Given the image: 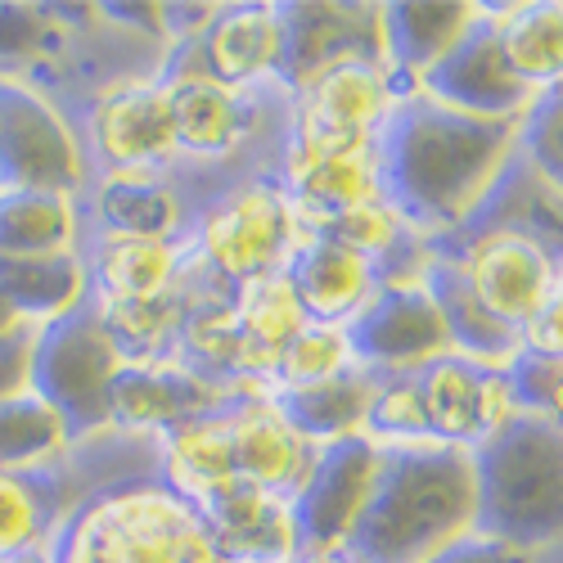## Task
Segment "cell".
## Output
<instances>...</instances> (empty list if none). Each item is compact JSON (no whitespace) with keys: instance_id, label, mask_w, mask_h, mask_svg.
Returning a JSON list of instances; mask_svg holds the SVG:
<instances>
[{"instance_id":"6da1fadb","label":"cell","mask_w":563,"mask_h":563,"mask_svg":"<svg viewBox=\"0 0 563 563\" xmlns=\"http://www.w3.org/2000/svg\"><path fill=\"white\" fill-rule=\"evenodd\" d=\"M519 126L514 118H474L410 90L379 131L384 203L419 240L468 230L519 163Z\"/></svg>"},{"instance_id":"7a4b0ae2","label":"cell","mask_w":563,"mask_h":563,"mask_svg":"<svg viewBox=\"0 0 563 563\" xmlns=\"http://www.w3.org/2000/svg\"><path fill=\"white\" fill-rule=\"evenodd\" d=\"M468 532H478L474 451L446 442H406L384 446L379 483L343 554L352 563H433Z\"/></svg>"},{"instance_id":"3957f363","label":"cell","mask_w":563,"mask_h":563,"mask_svg":"<svg viewBox=\"0 0 563 563\" xmlns=\"http://www.w3.org/2000/svg\"><path fill=\"white\" fill-rule=\"evenodd\" d=\"M51 563H217L199 509L163 478L104 487L68 509Z\"/></svg>"},{"instance_id":"277c9868","label":"cell","mask_w":563,"mask_h":563,"mask_svg":"<svg viewBox=\"0 0 563 563\" xmlns=\"http://www.w3.org/2000/svg\"><path fill=\"white\" fill-rule=\"evenodd\" d=\"M478 532L519 550L563 541V429L545 415H514L474 446Z\"/></svg>"},{"instance_id":"5b68a950","label":"cell","mask_w":563,"mask_h":563,"mask_svg":"<svg viewBox=\"0 0 563 563\" xmlns=\"http://www.w3.org/2000/svg\"><path fill=\"white\" fill-rule=\"evenodd\" d=\"M307 234L311 230L302 225L285 185L249 180L199 212L190 230V253L225 289H240L249 279L285 271L294 253L307 244Z\"/></svg>"},{"instance_id":"8992f818","label":"cell","mask_w":563,"mask_h":563,"mask_svg":"<svg viewBox=\"0 0 563 563\" xmlns=\"http://www.w3.org/2000/svg\"><path fill=\"white\" fill-rule=\"evenodd\" d=\"M122 352L96 307H81L55 324H41L32 347V393L51 406L68 438L109 433V384L122 369Z\"/></svg>"},{"instance_id":"52a82bcc","label":"cell","mask_w":563,"mask_h":563,"mask_svg":"<svg viewBox=\"0 0 563 563\" xmlns=\"http://www.w3.org/2000/svg\"><path fill=\"white\" fill-rule=\"evenodd\" d=\"M0 190H86V150L73 122L32 81L0 68Z\"/></svg>"},{"instance_id":"ba28073f","label":"cell","mask_w":563,"mask_h":563,"mask_svg":"<svg viewBox=\"0 0 563 563\" xmlns=\"http://www.w3.org/2000/svg\"><path fill=\"white\" fill-rule=\"evenodd\" d=\"M343 330H347L356 365L379 374V379L419 374L433 361L451 356L446 320H442V307H438L424 275L379 279L374 298L343 324Z\"/></svg>"},{"instance_id":"9c48e42d","label":"cell","mask_w":563,"mask_h":563,"mask_svg":"<svg viewBox=\"0 0 563 563\" xmlns=\"http://www.w3.org/2000/svg\"><path fill=\"white\" fill-rule=\"evenodd\" d=\"M285 195L307 230H320L347 208L384 199L379 185V135H330L316 126H289L285 145Z\"/></svg>"},{"instance_id":"30bf717a","label":"cell","mask_w":563,"mask_h":563,"mask_svg":"<svg viewBox=\"0 0 563 563\" xmlns=\"http://www.w3.org/2000/svg\"><path fill=\"white\" fill-rule=\"evenodd\" d=\"M474 298L509 330H523L559 289V253L528 225H487L455 253Z\"/></svg>"},{"instance_id":"8fae6325","label":"cell","mask_w":563,"mask_h":563,"mask_svg":"<svg viewBox=\"0 0 563 563\" xmlns=\"http://www.w3.org/2000/svg\"><path fill=\"white\" fill-rule=\"evenodd\" d=\"M379 468H384V442H374L369 433L324 442L316 451L311 478L294 496L302 554L347 545L365 500L374 496V483H379Z\"/></svg>"},{"instance_id":"7c38bea8","label":"cell","mask_w":563,"mask_h":563,"mask_svg":"<svg viewBox=\"0 0 563 563\" xmlns=\"http://www.w3.org/2000/svg\"><path fill=\"white\" fill-rule=\"evenodd\" d=\"M158 81L167 86L176 154L230 158L234 150H244V140L253 135V122H257L249 90L208 77L185 45H176V55L167 59V73Z\"/></svg>"},{"instance_id":"4fadbf2b","label":"cell","mask_w":563,"mask_h":563,"mask_svg":"<svg viewBox=\"0 0 563 563\" xmlns=\"http://www.w3.org/2000/svg\"><path fill=\"white\" fill-rule=\"evenodd\" d=\"M90 154L104 172H163L176 158V131L167 86L154 81H118L90 104L86 118Z\"/></svg>"},{"instance_id":"5bb4252c","label":"cell","mask_w":563,"mask_h":563,"mask_svg":"<svg viewBox=\"0 0 563 563\" xmlns=\"http://www.w3.org/2000/svg\"><path fill=\"white\" fill-rule=\"evenodd\" d=\"M230 388L203 379L176 356L167 361H122L109 384V429L118 433H150L163 438L185 419L212 415L230 406Z\"/></svg>"},{"instance_id":"9a60e30c","label":"cell","mask_w":563,"mask_h":563,"mask_svg":"<svg viewBox=\"0 0 563 563\" xmlns=\"http://www.w3.org/2000/svg\"><path fill=\"white\" fill-rule=\"evenodd\" d=\"M195 509L208 523L217 563H294L302 554L289 496L234 478L195 500Z\"/></svg>"},{"instance_id":"2e32d148","label":"cell","mask_w":563,"mask_h":563,"mask_svg":"<svg viewBox=\"0 0 563 563\" xmlns=\"http://www.w3.org/2000/svg\"><path fill=\"white\" fill-rule=\"evenodd\" d=\"M415 90L419 96H429V100H438V104H446V109L474 113V118H514V122H523L528 109L537 104V90L509 68L500 41L492 32V19L478 32H468L433 73L419 77Z\"/></svg>"},{"instance_id":"e0dca14e","label":"cell","mask_w":563,"mask_h":563,"mask_svg":"<svg viewBox=\"0 0 563 563\" xmlns=\"http://www.w3.org/2000/svg\"><path fill=\"white\" fill-rule=\"evenodd\" d=\"M285 23V59L279 86L294 90L339 59L384 64V5H279Z\"/></svg>"},{"instance_id":"ac0fdd59","label":"cell","mask_w":563,"mask_h":563,"mask_svg":"<svg viewBox=\"0 0 563 563\" xmlns=\"http://www.w3.org/2000/svg\"><path fill=\"white\" fill-rule=\"evenodd\" d=\"M406 90L379 59H339L294 90V122L330 135H379Z\"/></svg>"},{"instance_id":"d6986e66","label":"cell","mask_w":563,"mask_h":563,"mask_svg":"<svg viewBox=\"0 0 563 563\" xmlns=\"http://www.w3.org/2000/svg\"><path fill=\"white\" fill-rule=\"evenodd\" d=\"M230 433H234V464H240V478L275 492V496H298L302 483L311 478L316 464V442H307L279 406L266 397H244L230 401Z\"/></svg>"},{"instance_id":"ffe728a7","label":"cell","mask_w":563,"mask_h":563,"mask_svg":"<svg viewBox=\"0 0 563 563\" xmlns=\"http://www.w3.org/2000/svg\"><path fill=\"white\" fill-rule=\"evenodd\" d=\"M195 64L225 81V86H257L279 77V59H285V23H279V5H221L212 27L185 45Z\"/></svg>"},{"instance_id":"44dd1931","label":"cell","mask_w":563,"mask_h":563,"mask_svg":"<svg viewBox=\"0 0 563 563\" xmlns=\"http://www.w3.org/2000/svg\"><path fill=\"white\" fill-rule=\"evenodd\" d=\"M289 285L316 324H347L379 289V266L365 253L330 240V234H307V244L285 266Z\"/></svg>"},{"instance_id":"7402d4cb","label":"cell","mask_w":563,"mask_h":563,"mask_svg":"<svg viewBox=\"0 0 563 563\" xmlns=\"http://www.w3.org/2000/svg\"><path fill=\"white\" fill-rule=\"evenodd\" d=\"M487 23V5H384V64L410 90Z\"/></svg>"},{"instance_id":"603a6c76","label":"cell","mask_w":563,"mask_h":563,"mask_svg":"<svg viewBox=\"0 0 563 563\" xmlns=\"http://www.w3.org/2000/svg\"><path fill=\"white\" fill-rule=\"evenodd\" d=\"M424 279L442 307V320H446V339H451V356L478 365V369H509L523 352V339L519 330L500 324L478 298L468 289V279L455 262V253H429L424 262Z\"/></svg>"},{"instance_id":"cb8c5ba5","label":"cell","mask_w":563,"mask_h":563,"mask_svg":"<svg viewBox=\"0 0 563 563\" xmlns=\"http://www.w3.org/2000/svg\"><path fill=\"white\" fill-rule=\"evenodd\" d=\"M100 234H126V240H180L185 217L180 190L163 172H104L90 190Z\"/></svg>"},{"instance_id":"d4e9b609","label":"cell","mask_w":563,"mask_h":563,"mask_svg":"<svg viewBox=\"0 0 563 563\" xmlns=\"http://www.w3.org/2000/svg\"><path fill=\"white\" fill-rule=\"evenodd\" d=\"M190 262L180 240H126V234H96L86 249L90 298H158L176 289Z\"/></svg>"},{"instance_id":"484cf974","label":"cell","mask_w":563,"mask_h":563,"mask_svg":"<svg viewBox=\"0 0 563 563\" xmlns=\"http://www.w3.org/2000/svg\"><path fill=\"white\" fill-rule=\"evenodd\" d=\"M0 298L32 330L55 324L90 302L86 253H41V257H0Z\"/></svg>"},{"instance_id":"4316f807","label":"cell","mask_w":563,"mask_h":563,"mask_svg":"<svg viewBox=\"0 0 563 563\" xmlns=\"http://www.w3.org/2000/svg\"><path fill=\"white\" fill-rule=\"evenodd\" d=\"M234 302V320H240V334H244V369L253 384H266L271 388V374H275V361L285 352L302 330H307V311L289 285L285 271L275 275H262V279H249L230 294Z\"/></svg>"},{"instance_id":"83f0119b","label":"cell","mask_w":563,"mask_h":563,"mask_svg":"<svg viewBox=\"0 0 563 563\" xmlns=\"http://www.w3.org/2000/svg\"><path fill=\"white\" fill-rule=\"evenodd\" d=\"M158 455H163V483L172 492H180L190 505L203 500L208 492L234 483V478H240V464H234L230 406L167 429L158 438Z\"/></svg>"},{"instance_id":"f1b7e54d","label":"cell","mask_w":563,"mask_h":563,"mask_svg":"<svg viewBox=\"0 0 563 563\" xmlns=\"http://www.w3.org/2000/svg\"><path fill=\"white\" fill-rule=\"evenodd\" d=\"M374 393H379V374L352 365V369L334 374V379H324V384L271 393V401L279 406V415H285L307 442L324 446V442L356 438V433L369 429Z\"/></svg>"},{"instance_id":"f546056e","label":"cell","mask_w":563,"mask_h":563,"mask_svg":"<svg viewBox=\"0 0 563 563\" xmlns=\"http://www.w3.org/2000/svg\"><path fill=\"white\" fill-rule=\"evenodd\" d=\"M68 509L73 500L55 468H0V563L51 550Z\"/></svg>"},{"instance_id":"4dcf8cb0","label":"cell","mask_w":563,"mask_h":563,"mask_svg":"<svg viewBox=\"0 0 563 563\" xmlns=\"http://www.w3.org/2000/svg\"><path fill=\"white\" fill-rule=\"evenodd\" d=\"M492 32L509 68L519 73L537 96L563 81V0H519V5H492Z\"/></svg>"},{"instance_id":"1f68e13d","label":"cell","mask_w":563,"mask_h":563,"mask_svg":"<svg viewBox=\"0 0 563 563\" xmlns=\"http://www.w3.org/2000/svg\"><path fill=\"white\" fill-rule=\"evenodd\" d=\"M81 249V203L55 190H0V257Z\"/></svg>"},{"instance_id":"d6a6232c","label":"cell","mask_w":563,"mask_h":563,"mask_svg":"<svg viewBox=\"0 0 563 563\" xmlns=\"http://www.w3.org/2000/svg\"><path fill=\"white\" fill-rule=\"evenodd\" d=\"M90 307H96V316L104 320V330L113 334L126 361H167L176 352V334L185 320L180 279L176 289L158 298H90Z\"/></svg>"},{"instance_id":"836d02e7","label":"cell","mask_w":563,"mask_h":563,"mask_svg":"<svg viewBox=\"0 0 563 563\" xmlns=\"http://www.w3.org/2000/svg\"><path fill=\"white\" fill-rule=\"evenodd\" d=\"M478 379L483 369L460 356H442L415 374L429 415V438L446 446H478Z\"/></svg>"},{"instance_id":"e575fe53","label":"cell","mask_w":563,"mask_h":563,"mask_svg":"<svg viewBox=\"0 0 563 563\" xmlns=\"http://www.w3.org/2000/svg\"><path fill=\"white\" fill-rule=\"evenodd\" d=\"M68 446V424L36 393L0 397V468H51Z\"/></svg>"},{"instance_id":"d590c367","label":"cell","mask_w":563,"mask_h":563,"mask_svg":"<svg viewBox=\"0 0 563 563\" xmlns=\"http://www.w3.org/2000/svg\"><path fill=\"white\" fill-rule=\"evenodd\" d=\"M352 365H356V356H352V343H347L343 324H316L311 320L307 330L279 352L275 374H271V393L324 384V379H334V374H343Z\"/></svg>"},{"instance_id":"8d00e7d4","label":"cell","mask_w":563,"mask_h":563,"mask_svg":"<svg viewBox=\"0 0 563 563\" xmlns=\"http://www.w3.org/2000/svg\"><path fill=\"white\" fill-rule=\"evenodd\" d=\"M519 158L563 199V81L541 90L519 126Z\"/></svg>"},{"instance_id":"74e56055","label":"cell","mask_w":563,"mask_h":563,"mask_svg":"<svg viewBox=\"0 0 563 563\" xmlns=\"http://www.w3.org/2000/svg\"><path fill=\"white\" fill-rule=\"evenodd\" d=\"M374 442L384 446H406V442H433L429 438V415H424V397H419L415 374H401V379H379V393H374L369 406V429Z\"/></svg>"},{"instance_id":"f35d334b","label":"cell","mask_w":563,"mask_h":563,"mask_svg":"<svg viewBox=\"0 0 563 563\" xmlns=\"http://www.w3.org/2000/svg\"><path fill=\"white\" fill-rule=\"evenodd\" d=\"M505 374H509L514 401H519V415H550L554 388H559V379H563V361L519 352V361H514Z\"/></svg>"},{"instance_id":"ab89813d","label":"cell","mask_w":563,"mask_h":563,"mask_svg":"<svg viewBox=\"0 0 563 563\" xmlns=\"http://www.w3.org/2000/svg\"><path fill=\"white\" fill-rule=\"evenodd\" d=\"M55 27H45V10L0 5V55H36Z\"/></svg>"},{"instance_id":"60d3db41","label":"cell","mask_w":563,"mask_h":563,"mask_svg":"<svg viewBox=\"0 0 563 563\" xmlns=\"http://www.w3.org/2000/svg\"><path fill=\"white\" fill-rule=\"evenodd\" d=\"M514 415H519V401H514L509 374L505 369H483V379H478V442L500 433Z\"/></svg>"},{"instance_id":"b9f144b4","label":"cell","mask_w":563,"mask_h":563,"mask_svg":"<svg viewBox=\"0 0 563 563\" xmlns=\"http://www.w3.org/2000/svg\"><path fill=\"white\" fill-rule=\"evenodd\" d=\"M519 339H523V352L563 361V285L537 307V316L519 330Z\"/></svg>"},{"instance_id":"7bdbcfd3","label":"cell","mask_w":563,"mask_h":563,"mask_svg":"<svg viewBox=\"0 0 563 563\" xmlns=\"http://www.w3.org/2000/svg\"><path fill=\"white\" fill-rule=\"evenodd\" d=\"M32 347H36L32 324H23L10 339H0V397L32 393Z\"/></svg>"},{"instance_id":"ee69618b","label":"cell","mask_w":563,"mask_h":563,"mask_svg":"<svg viewBox=\"0 0 563 563\" xmlns=\"http://www.w3.org/2000/svg\"><path fill=\"white\" fill-rule=\"evenodd\" d=\"M433 563H532V550L492 541V537H483V532H468V537H460L455 545H446Z\"/></svg>"},{"instance_id":"f6af8a7d","label":"cell","mask_w":563,"mask_h":563,"mask_svg":"<svg viewBox=\"0 0 563 563\" xmlns=\"http://www.w3.org/2000/svg\"><path fill=\"white\" fill-rule=\"evenodd\" d=\"M217 10L221 5H163V36L176 45H195L212 27Z\"/></svg>"},{"instance_id":"bcb514c9","label":"cell","mask_w":563,"mask_h":563,"mask_svg":"<svg viewBox=\"0 0 563 563\" xmlns=\"http://www.w3.org/2000/svg\"><path fill=\"white\" fill-rule=\"evenodd\" d=\"M96 19L135 27L145 36H163V5H96Z\"/></svg>"},{"instance_id":"7dc6e473","label":"cell","mask_w":563,"mask_h":563,"mask_svg":"<svg viewBox=\"0 0 563 563\" xmlns=\"http://www.w3.org/2000/svg\"><path fill=\"white\" fill-rule=\"evenodd\" d=\"M23 330V320L14 316V307L5 302V298H0V339H10V334H19Z\"/></svg>"},{"instance_id":"c3c4849f","label":"cell","mask_w":563,"mask_h":563,"mask_svg":"<svg viewBox=\"0 0 563 563\" xmlns=\"http://www.w3.org/2000/svg\"><path fill=\"white\" fill-rule=\"evenodd\" d=\"M294 563H352L343 550H316V554H298Z\"/></svg>"},{"instance_id":"681fc988","label":"cell","mask_w":563,"mask_h":563,"mask_svg":"<svg viewBox=\"0 0 563 563\" xmlns=\"http://www.w3.org/2000/svg\"><path fill=\"white\" fill-rule=\"evenodd\" d=\"M545 419H554V424L563 429V379H559V388H554V401H550V415Z\"/></svg>"},{"instance_id":"f907efd6","label":"cell","mask_w":563,"mask_h":563,"mask_svg":"<svg viewBox=\"0 0 563 563\" xmlns=\"http://www.w3.org/2000/svg\"><path fill=\"white\" fill-rule=\"evenodd\" d=\"M10 563H51V550H32V554H19Z\"/></svg>"},{"instance_id":"816d5d0a","label":"cell","mask_w":563,"mask_h":563,"mask_svg":"<svg viewBox=\"0 0 563 563\" xmlns=\"http://www.w3.org/2000/svg\"><path fill=\"white\" fill-rule=\"evenodd\" d=\"M559 285H563V253H559Z\"/></svg>"}]
</instances>
